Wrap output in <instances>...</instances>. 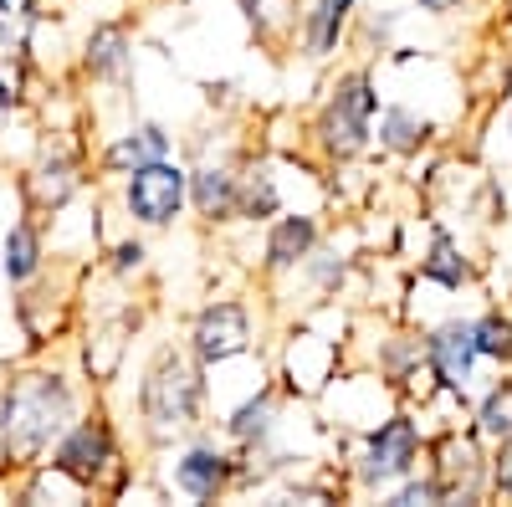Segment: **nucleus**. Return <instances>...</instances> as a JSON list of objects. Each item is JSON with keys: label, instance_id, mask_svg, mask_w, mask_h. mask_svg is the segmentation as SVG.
Segmentation results:
<instances>
[{"label": "nucleus", "instance_id": "nucleus-29", "mask_svg": "<svg viewBox=\"0 0 512 507\" xmlns=\"http://www.w3.org/2000/svg\"><path fill=\"white\" fill-rule=\"evenodd\" d=\"M466 6V0H415V11H425V16H456Z\"/></svg>", "mask_w": 512, "mask_h": 507}, {"label": "nucleus", "instance_id": "nucleus-28", "mask_svg": "<svg viewBox=\"0 0 512 507\" xmlns=\"http://www.w3.org/2000/svg\"><path fill=\"white\" fill-rule=\"evenodd\" d=\"M144 262H149V246L134 236V241H118V246H113V262H108V267H113L118 277H134V272H144Z\"/></svg>", "mask_w": 512, "mask_h": 507}, {"label": "nucleus", "instance_id": "nucleus-8", "mask_svg": "<svg viewBox=\"0 0 512 507\" xmlns=\"http://www.w3.org/2000/svg\"><path fill=\"white\" fill-rule=\"evenodd\" d=\"M169 482H175V492H185L190 502H221L236 487V456L226 446H216L210 436H195L190 446L175 451V461H169Z\"/></svg>", "mask_w": 512, "mask_h": 507}, {"label": "nucleus", "instance_id": "nucleus-9", "mask_svg": "<svg viewBox=\"0 0 512 507\" xmlns=\"http://www.w3.org/2000/svg\"><path fill=\"white\" fill-rule=\"evenodd\" d=\"M477 333H472V318H446L425 333V364H431L436 385L456 400H466L472 390V374H477Z\"/></svg>", "mask_w": 512, "mask_h": 507}, {"label": "nucleus", "instance_id": "nucleus-7", "mask_svg": "<svg viewBox=\"0 0 512 507\" xmlns=\"http://www.w3.org/2000/svg\"><path fill=\"white\" fill-rule=\"evenodd\" d=\"M251 344H256V333H251V308H246L241 298H216V303H205V308L190 318L185 349H190L205 369H210V364L241 359Z\"/></svg>", "mask_w": 512, "mask_h": 507}, {"label": "nucleus", "instance_id": "nucleus-30", "mask_svg": "<svg viewBox=\"0 0 512 507\" xmlns=\"http://www.w3.org/2000/svg\"><path fill=\"white\" fill-rule=\"evenodd\" d=\"M507 139H512V113H507Z\"/></svg>", "mask_w": 512, "mask_h": 507}, {"label": "nucleus", "instance_id": "nucleus-12", "mask_svg": "<svg viewBox=\"0 0 512 507\" xmlns=\"http://www.w3.org/2000/svg\"><path fill=\"white\" fill-rule=\"evenodd\" d=\"M82 72L103 88H123L128 72H134V31L128 21H98L82 41Z\"/></svg>", "mask_w": 512, "mask_h": 507}, {"label": "nucleus", "instance_id": "nucleus-2", "mask_svg": "<svg viewBox=\"0 0 512 507\" xmlns=\"http://www.w3.org/2000/svg\"><path fill=\"white\" fill-rule=\"evenodd\" d=\"M205 410V364L180 349H159L139 374V420L149 441H175L200 426Z\"/></svg>", "mask_w": 512, "mask_h": 507}, {"label": "nucleus", "instance_id": "nucleus-22", "mask_svg": "<svg viewBox=\"0 0 512 507\" xmlns=\"http://www.w3.org/2000/svg\"><path fill=\"white\" fill-rule=\"evenodd\" d=\"M472 431H477L487 446H497V441H507V436H512V374H502L497 385L477 400Z\"/></svg>", "mask_w": 512, "mask_h": 507}, {"label": "nucleus", "instance_id": "nucleus-26", "mask_svg": "<svg viewBox=\"0 0 512 507\" xmlns=\"http://www.w3.org/2000/svg\"><path fill=\"white\" fill-rule=\"evenodd\" d=\"M303 267H308V277H313L323 292H338V282L349 277V257H333V251H313Z\"/></svg>", "mask_w": 512, "mask_h": 507}, {"label": "nucleus", "instance_id": "nucleus-1", "mask_svg": "<svg viewBox=\"0 0 512 507\" xmlns=\"http://www.w3.org/2000/svg\"><path fill=\"white\" fill-rule=\"evenodd\" d=\"M77 415L82 400L62 369H21L0 390V461L6 467H41Z\"/></svg>", "mask_w": 512, "mask_h": 507}, {"label": "nucleus", "instance_id": "nucleus-27", "mask_svg": "<svg viewBox=\"0 0 512 507\" xmlns=\"http://www.w3.org/2000/svg\"><path fill=\"white\" fill-rule=\"evenodd\" d=\"M487 492L512 497V436H507V441H497V446H492V456H487Z\"/></svg>", "mask_w": 512, "mask_h": 507}, {"label": "nucleus", "instance_id": "nucleus-5", "mask_svg": "<svg viewBox=\"0 0 512 507\" xmlns=\"http://www.w3.org/2000/svg\"><path fill=\"white\" fill-rule=\"evenodd\" d=\"M185 205H190V169L175 154L149 159L123 175V210L144 231H169L185 216Z\"/></svg>", "mask_w": 512, "mask_h": 507}, {"label": "nucleus", "instance_id": "nucleus-16", "mask_svg": "<svg viewBox=\"0 0 512 507\" xmlns=\"http://www.w3.org/2000/svg\"><path fill=\"white\" fill-rule=\"evenodd\" d=\"M379 149L384 154H395V159H415L425 144L436 139V123L431 118H420L415 108H405V103H384L379 108Z\"/></svg>", "mask_w": 512, "mask_h": 507}, {"label": "nucleus", "instance_id": "nucleus-17", "mask_svg": "<svg viewBox=\"0 0 512 507\" xmlns=\"http://www.w3.org/2000/svg\"><path fill=\"white\" fill-rule=\"evenodd\" d=\"M272 431H277V385H262L246 405H236V410L226 415V436H231L236 446H246V451L267 446Z\"/></svg>", "mask_w": 512, "mask_h": 507}, {"label": "nucleus", "instance_id": "nucleus-11", "mask_svg": "<svg viewBox=\"0 0 512 507\" xmlns=\"http://www.w3.org/2000/svg\"><path fill=\"white\" fill-rule=\"evenodd\" d=\"M323 241V221L313 210H292V216H277L267 221V241H262V267L267 272H297Z\"/></svg>", "mask_w": 512, "mask_h": 507}, {"label": "nucleus", "instance_id": "nucleus-18", "mask_svg": "<svg viewBox=\"0 0 512 507\" xmlns=\"http://www.w3.org/2000/svg\"><path fill=\"white\" fill-rule=\"evenodd\" d=\"M6 277H11V287H31L36 277H41V267H47V241H41V226L31 221V216H21V221H11V231H6Z\"/></svg>", "mask_w": 512, "mask_h": 507}, {"label": "nucleus", "instance_id": "nucleus-13", "mask_svg": "<svg viewBox=\"0 0 512 507\" xmlns=\"http://www.w3.org/2000/svg\"><path fill=\"white\" fill-rule=\"evenodd\" d=\"M359 16V0H308V11L297 16V47L303 57L323 62L349 41V26Z\"/></svg>", "mask_w": 512, "mask_h": 507}, {"label": "nucleus", "instance_id": "nucleus-25", "mask_svg": "<svg viewBox=\"0 0 512 507\" xmlns=\"http://www.w3.org/2000/svg\"><path fill=\"white\" fill-rule=\"evenodd\" d=\"M384 502H390V507H425V502H451L446 497V482L431 472V467H415L410 477H400L395 487H390V497H384Z\"/></svg>", "mask_w": 512, "mask_h": 507}, {"label": "nucleus", "instance_id": "nucleus-14", "mask_svg": "<svg viewBox=\"0 0 512 507\" xmlns=\"http://www.w3.org/2000/svg\"><path fill=\"white\" fill-rule=\"evenodd\" d=\"M236 205H241V175L231 164H195L190 169V210L205 226L236 221Z\"/></svg>", "mask_w": 512, "mask_h": 507}, {"label": "nucleus", "instance_id": "nucleus-15", "mask_svg": "<svg viewBox=\"0 0 512 507\" xmlns=\"http://www.w3.org/2000/svg\"><path fill=\"white\" fill-rule=\"evenodd\" d=\"M164 154H175V134L164 129V123H154V118H144V123H134V129H123L108 149H103V175H128V169H139V164H149V159H164Z\"/></svg>", "mask_w": 512, "mask_h": 507}, {"label": "nucleus", "instance_id": "nucleus-20", "mask_svg": "<svg viewBox=\"0 0 512 507\" xmlns=\"http://www.w3.org/2000/svg\"><path fill=\"white\" fill-rule=\"evenodd\" d=\"M420 277H425V282H436V287H446V292H461V287H472V282H477V267L466 262V251H461L451 236H436L431 251L420 257Z\"/></svg>", "mask_w": 512, "mask_h": 507}, {"label": "nucleus", "instance_id": "nucleus-24", "mask_svg": "<svg viewBox=\"0 0 512 507\" xmlns=\"http://www.w3.org/2000/svg\"><path fill=\"white\" fill-rule=\"evenodd\" d=\"M31 26H36V0H0V57H21Z\"/></svg>", "mask_w": 512, "mask_h": 507}, {"label": "nucleus", "instance_id": "nucleus-23", "mask_svg": "<svg viewBox=\"0 0 512 507\" xmlns=\"http://www.w3.org/2000/svg\"><path fill=\"white\" fill-rule=\"evenodd\" d=\"M472 333H477V354L487 364H512V313L487 308L472 318Z\"/></svg>", "mask_w": 512, "mask_h": 507}, {"label": "nucleus", "instance_id": "nucleus-19", "mask_svg": "<svg viewBox=\"0 0 512 507\" xmlns=\"http://www.w3.org/2000/svg\"><path fill=\"white\" fill-rule=\"evenodd\" d=\"M31 195H36V205L41 210H62L72 195H77V185H82V175H77V159H67V154H52V159H41L36 169H31Z\"/></svg>", "mask_w": 512, "mask_h": 507}, {"label": "nucleus", "instance_id": "nucleus-10", "mask_svg": "<svg viewBox=\"0 0 512 507\" xmlns=\"http://www.w3.org/2000/svg\"><path fill=\"white\" fill-rule=\"evenodd\" d=\"M431 472L446 482V497L477 502L487 492V456H482V436L477 431H446L431 446Z\"/></svg>", "mask_w": 512, "mask_h": 507}, {"label": "nucleus", "instance_id": "nucleus-6", "mask_svg": "<svg viewBox=\"0 0 512 507\" xmlns=\"http://www.w3.org/2000/svg\"><path fill=\"white\" fill-rule=\"evenodd\" d=\"M420 456H425V436L415 426V415L395 410L364 436V451L354 461V482H359V492H390L400 477H410L420 467Z\"/></svg>", "mask_w": 512, "mask_h": 507}, {"label": "nucleus", "instance_id": "nucleus-21", "mask_svg": "<svg viewBox=\"0 0 512 507\" xmlns=\"http://www.w3.org/2000/svg\"><path fill=\"white\" fill-rule=\"evenodd\" d=\"M282 210V185L267 164H251L246 175H241V205H236V216L251 221V226H267L272 216Z\"/></svg>", "mask_w": 512, "mask_h": 507}, {"label": "nucleus", "instance_id": "nucleus-3", "mask_svg": "<svg viewBox=\"0 0 512 507\" xmlns=\"http://www.w3.org/2000/svg\"><path fill=\"white\" fill-rule=\"evenodd\" d=\"M374 118H379V82L369 67H349L333 77L323 108L313 113V144L328 164H349L374 144Z\"/></svg>", "mask_w": 512, "mask_h": 507}, {"label": "nucleus", "instance_id": "nucleus-4", "mask_svg": "<svg viewBox=\"0 0 512 507\" xmlns=\"http://www.w3.org/2000/svg\"><path fill=\"white\" fill-rule=\"evenodd\" d=\"M52 477L72 482L77 492H118L128 467H123V456H118V431H113V420L103 410L93 415H77L72 426L57 436L52 446Z\"/></svg>", "mask_w": 512, "mask_h": 507}]
</instances>
